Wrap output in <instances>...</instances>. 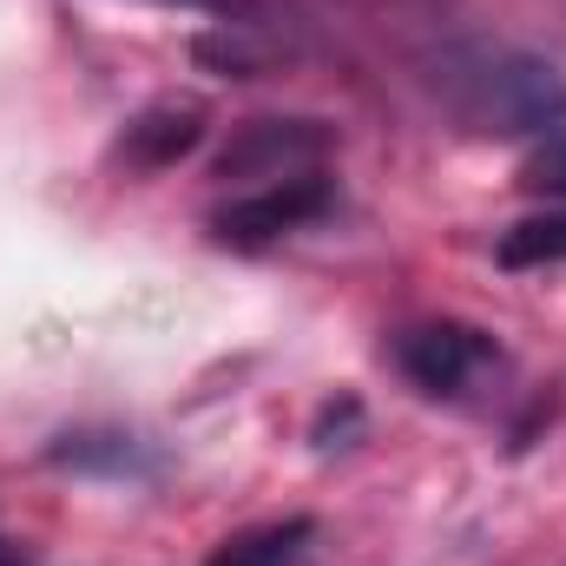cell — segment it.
I'll use <instances>...</instances> for the list:
<instances>
[{
    "instance_id": "obj_6",
    "label": "cell",
    "mask_w": 566,
    "mask_h": 566,
    "mask_svg": "<svg viewBox=\"0 0 566 566\" xmlns=\"http://www.w3.org/2000/svg\"><path fill=\"white\" fill-rule=\"evenodd\" d=\"M310 541H316V521L290 514V521H264V527H244V534L218 541L205 566H303Z\"/></svg>"
},
{
    "instance_id": "obj_1",
    "label": "cell",
    "mask_w": 566,
    "mask_h": 566,
    "mask_svg": "<svg viewBox=\"0 0 566 566\" xmlns=\"http://www.w3.org/2000/svg\"><path fill=\"white\" fill-rule=\"evenodd\" d=\"M422 80L434 106L481 139H521L566 119V80L527 46L488 33H434L422 53Z\"/></svg>"
},
{
    "instance_id": "obj_10",
    "label": "cell",
    "mask_w": 566,
    "mask_h": 566,
    "mask_svg": "<svg viewBox=\"0 0 566 566\" xmlns=\"http://www.w3.org/2000/svg\"><path fill=\"white\" fill-rule=\"evenodd\" d=\"M158 7H191V13H218V20H264L258 0H158Z\"/></svg>"
},
{
    "instance_id": "obj_2",
    "label": "cell",
    "mask_w": 566,
    "mask_h": 566,
    "mask_svg": "<svg viewBox=\"0 0 566 566\" xmlns=\"http://www.w3.org/2000/svg\"><path fill=\"white\" fill-rule=\"evenodd\" d=\"M329 151H336V126H329V119H310V113H264V119L231 126V139L218 145V158H211V178L258 191V185H283V178L323 171Z\"/></svg>"
},
{
    "instance_id": "obj_3",
    "label": "cell",
    "mask_w": 566,
    "mask_h": 566,
    "mask_svg": "<svg viewBox=\"0 0 566 566\" xmlns=\"http://www.w3.org/2000/svg\"><path fill=\"white\" fill-rule=\"evenodd\" d=\"M396 369L422 389V396H468L474 382H488L501 369V343L474 323H454V316H434V323H409L396 329L389 343Z\"/></svg>"
},
{
    "instance_id": "obj_5",
    "label": "cell",
    "mask_w": 566,
    "mask_h": 566,
    "mask_svg": "<svg viewBox=\"0 0 566 566\" xmlns=\"http://www.w3.org/2000/svg\"><path fill=\"white\" fill-rule=\"evenodd\" d=\"M205 139V106H191V99H158V106H145L139 119L119 133V158L133 165V171H165V165H178L185 151H198Z\"/></svg>"
},
{
    "instance_id": "obj_9",
    "label": "cell",
    "mask_w": 566,
    "mask_h": 566,
    "mask_svg": "<svg viewBox=\"0 0 566 566\" xmlns=\"http://www.w3.org/2000/svg\"><path fill=\"white\" fill-rule=\"evenodd\" d=\"M521 185H527L534 198H566V133H554L547 145H534V151H527Z\"/></svg>"
},
{
    "instance_id": "obj_11",
    "label": "cell",
    "mask_w": 566,
    "mask_h": 566,
    "mask_svg": "<svg viewBox=\"0 0 566 566\" xmlns=\"http://www.w3.org/2000/svg\"><path fill=\"white\" fill-rule=\"evenodd\" d=\"M0 566H27V554H20V547H13L7 534H0Z\"/></svg>"
},
{
    "instance_id": "obj_7",
    "label": "cell",
    "mask_w": 566,
    "mask_h": 566,
    "mask_svg": "<svg viewBox=\"0 0 566 566\" xmlns=\"http://www.w3.org/2000/svg\"><path fill=\"white\" fill-rule=\"evenodd\" d=\"M494 258H501L507 271L566 264V211H547V218H527V224H514V231L494 244Z\"/></svg>"
},
{
    "instance_id": "obj_4",
    "label": "cell",
    "mask_w": 566,
    "mask_h": 566,
    "mask_svg": "<svg viewBox=\"0 0 566 566\" xmlns=\"http://www.w3.org/2000/svg\"><path fill=\"white\" fill-rule=\"evenodd\" d=\"M329 205H336V185L323 171H310V178H283V185H258V191L231 198L224 211H211V231L231 251H264V244H277L290 231L316 224Z\"/></svg>"
},
{
    "instance_id": "obj_8",
    "label": "cell",
    "mask_w": 566,
    "mask_h": 566,
    "mask_svg": "<svg viewBox=\"0 0 566 566\" xmlns=\"http://www.w3.org/2000/svg\"><path fill=\"white\" fill-rule=\"evenodd\" d=\"M60 468H80V474H145V454L133 434H66L53 448Z\"/></svg>"
}]
</instances>
